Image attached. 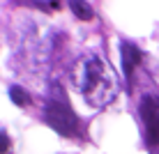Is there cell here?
Segmentation results:
<instances>
[{
	"instance_id": "2",
	"label": "cell",
	"mask_w": 159,
	"mask_h": 154,
	"mask_svg": "<svg viewBox=\"0 0 159 154\" xmlns=\"http://www.w3.org/2000/svg\"><path fill=\"white\" fill-rule=\"evenodd\" d=\"M44 117H46V122L62 136H74L76 129H79V120H76V115L72 113V108L67 106L65 99H58V97L48 99Z\"/></svg>"
},
{
	"instance_id": "4",
	"label": "cell",
	"mask_w": 159,
	"mask_h": 154,
	"mask_svg": "<svg viewBox=\"0 0 159 154\" xmlns=\"http://www.w3.org/2000/svg\"><path fill=\"white\" fill-rule=\"evenodd\" d=\"M9 99H12L16 106H25V103H30L28 92H25L23 87H19V85H12V87H9Z\"/></svg>"
},
{
	"instance_id": "3",
	"label": "cell",
	"mask_w": 159,
	"mask_h": 154,
	"mask_svg": "<svg viewBox=\"0 0 159 154\" xmlns=\"http://www.w3.org/2000/svg\"><path fill=\"white\" fill-rule=\"evenodd\" d=\"M139 62V48L131 46V44H122V67H125V74H131L134 64Z\"/></svg>"
},
{
	"instance_id": "5",
	"label": "cell",
	"mask_w": 159,
	"mask_h": 154,
	"mask_svg": "<svg viewBox=\"0 0 159 154\" xmlns=\"http://www.w3.org/2000/svg\"><path fill=\"white\" fill-rule=\"evenodd\" d=\"M69 7H72V12L79 16V19H83V21H90L92 19V9L88 7L85 2H69Z\"/></svg>"
},
{
	"instance_id": "1",
	"label": "cell",
	"mask_w": 159,
	"mask_h": 154,
	"mask_svg": "<svg viewBox=\"0 0 159 154\" xmlns=\"http://www.w3.org/2000/svg\"><path fill=\"white\" fill-rule=\"evenodd\" d=\"M74 83L95 108H104L118 95V76L104 58L85 55L74 67Z\"/></svg>"
},
{
	"instance_id": "6",
	"label": "cell",
	"mask_w": 159,
	"mask_h": 154,
	"mask_svg": "<svg viewBox=\"0 0 159 154\" xmlns=\"http://www.w3.org/2000/svg\"><path fill=\"white\" fill-rule=\"evenodd\" d=\"M0 140H2V152H5V150L9 147V138H7V134H5V131H2V136H0Z\"/></svg>"
}]
</instances>
